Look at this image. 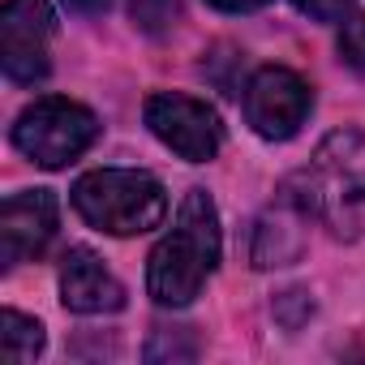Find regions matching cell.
Returning a JSON list of instances; mask_svg holds the SVG:
<instances>
[{"instance_id":"1","label":"cell","mask_w":365,"mask_h":365,"mask_svg":"<svg viewBox=\"0 0 365 365\" xmlns=\"http://www.w3.org/2000/svg\"><path fill=\"white\" fill-rule=\"evenodd\" d=\"M220 262V215L207 190H190L172 232L150 250L146 292L159 305H190Z\"/></svg>"},{"instance_id":"2","label":"cell","mask_w":365,"mask_h":365,"mask_svg":"<svg viewBox=\"0 0 365 365\" xmlns=\"http://www.w3.org/2000/svg\"><path fill=\"white\" fill-rule=\"evenodd\" d=\"M284 198H292L309 220H322L335 232H352L365 207V133H331L309 159V168L288 180Z\"/></svg>"},{"instance_id":"3","label":"cell","mask_w":365,"mask_h":365,"mask_svg":"<svg viewBox=\"0 0 365 365\" xmlns=\"http://www.w3.org/2000/svg\"><path fill=\"white\" fill-rule=\"evenodd\" d=\"M73 211L108 232V237H138L163 224L168 215V194L150 172H133V168H99L86 172L73 185Z\"/></svg>"},{"instance_id":"4","label":"cell","mask_w":365,"mask_h":365,"mask_svg":"<svg viewBox=\"0 0 365 365\" xmlns=\"http://www.w3.org/2000/svg\"><path fill=\"white\" fill-rule=\"evenodd\" d=\"M99 138V120L91 108L73 103V99H61V95H48V99H35L18 120H14V146L35 159L39 168H65L73 163L82 150H91Z\"/></svg>"},{"instance_id":"5","label":"cell","mask_w":365,"mask_h":365,"mask_svg":"<svg viewBox=\"0 0 365 365\" xmlns=\"http://www.w3.org/2000/svg\"><path fill=\"white\" fill-rule=\"evenodd\" d=\"M52 31L56 18L48 0H5V9H0V65H5L9 82L35 86L48 78Z\"/></svg>"},{"instance_id":"6","label":"cell","mask_w":365,"mask_h":365,"mask_svg":"<svg viewBox=\"0 0 365 365\" xmlns=\"http://www.w3.org/2000/svg\"><path fill=\"white\" fill-rule=\"evenodd\" d=\"M142 116H146L150 133L168 150H176L180 159H190V163H207L224 146V125H220L215 108H207L202 99L176 95V91H159V95L146 99Z\"/></svg>"},{"instance_id":"7","label":"cell","mask_w":365,"mask_h":365,"mask_svg":"<svg viewBox=\"0 0 365 365\" xmlns=\"http://www.w3.org/2000/svg\"><path fill=\"white\" fill-rule=\"evenodd\" d=\"M314 108V91L301 73L284 69V65H267L250 78L245 86V120L254 125V133L271 138V142H284L292 138L305 116Z\"/></svg>"},{"instance_id":"8","label":"cell","mask_w":365,"mask_h":365,"mask_svg":"<svg viewBox=\"0 0 365 365\" xmlns=\"http://www.w3.org/2000/svg\"><path fill=\"white\" fill-rule=\"evenodd\" d=\"M56 198L48 190H26L5 198V211H0V262L18 267L26 258H39L52 237H56Z\"/></svg>"},{"instance_id":"9","label":"cell","mask_w":365,"mask_h":365,"mask_svg":"<svg viewBox=\"0 0 365 365\" xmlns=\"http://www.w3.org/2000/svg\"><path fill=\"white\" fill-rule=\"evenodd\" d=\"M61 301L73 314H116L125 305V288L99 262V254H91L86 245H78L61 262Z\"/></svg>"},{"instance_id":"10","label":"cell","mask_w":365,"mask_h":365,"mask_svg":"<svg viewBox=\"0 0 365 365\" xmlns=\"http://www.w3.org/2000/svg\"><path fill=\"white\" fill-rule=\"evenodd\" d=\"M301 220H309L292 198H279V207L275 211H267L258 224H254V250H250V258H254V267L258 271H271V267H288V262H297L301 258Z\"/></svg>"},{"instance_id":"11","label":"cell","mask_w":365,"mask_h":365,"mask_svg":"<svg viewBox=\"0 0 365 365\" xmlns=\"http://www.w3.org/2000/svg\"><path fill=\"white\" fill-rule=\"evenodd\" d=\"M43 352V327L18 309H5L0 314V356L9 365H22V361H35Z\"/></svg>"},{"instance_id":"12","label":"cell","mask_w":365,"mask_h":365,"mask_svg":"<svg viewBox=\"0 0 365 365\" xmlns=\"http://www.w3.org/2000/svg\"><path fill=\"white\" fill-rule=\"evenodd\" d=\"M198 339L190 327H155L146 344V361H194Z\"/></svg>"},{"instance_id":"13","label":"cell","mask_w":365,"mask_h":365,"mask_svg":"<svg viewBox=\"0 0 365 365\" xmlns=\"http://www.w3.org/2000/svg\"><path fill=\"white\" fill-rule=\"evenodd\" d=\"M176 14H180L176 0H129V18L142 35H168Z\"/></svg>"},{"instance_id":"14","label":"cell","mask_w":365,"mask_h":365,"mask_svg":"<svg viewBox=\"0 0 365 365\" xmlns=\"http://www.w3.org/2000/svg\"><path fill=\"white\" fill-rule=\"evenodd\" d=\"M339 61L365 78V14L344 22V31H339Z\"/></svg>"},{"instance_id":"15","label":"cell","mask_w":365,"mask_h":365,"mask_svg":"<svg viewBox=\"0 0 365 365\" xmlns=\"http://www.w3.org/2000/svg\"><path fill=\"white\" fill-rule=\"evenodd\" d=\"M292 5L305 18H314V22H335V18H344V9L352 5V0H292Z\"/></svg>"},{"instance_id":"16","label":"cell","mask_w":365,"mask_h":365,"mask_svg":"<svg viewBox=\"0 0 365 365\" xmlns=\"http://www.w3.org/2000/svg\"><path fill=\"white\" fill-rule=\"evenodd\" d=\"M61 5L69 14H78V18H99V14H108L112 0H61Z\"/></svg>"},{"instance_id":"17","label":"cell","mask_w":365,"mask_h":365,"mask_svg":"<svg viewBox=\"0 0 365 365\" xmlns=\"http://www.w3.org/2000/svg\"><path fill=\"white\" fill-rule=\"evenodd\" d=\"M207 5L220 9V14H254V9L271 5V0H207Z\"/></svg>"}]
</instances>
